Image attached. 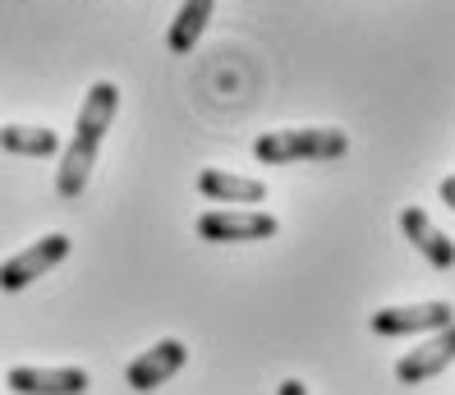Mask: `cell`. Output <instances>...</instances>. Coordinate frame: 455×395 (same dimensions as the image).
<instances>
[{"label": "cell", "mask_w": 455, "mask_h": 395, "mask_svg": "<svg viewBox=\"0 0 455 395\" xmlns=\"http://www.w3.org/2000/svg\"><path fill=\"white\" fill-rule=\"evenodd\" d=\"M451 363H455V322L433 331L427 340H419L410 354H400L395 359V377L405 386H419V382H433L437 373H446Z\"/></svg>", "instance_id": "8992f818"}, {"label": "cell", "mask_w": 455, "mask_h": 395, "mask_svg": "<svg viewBox=\"0 0 455 395\" xmlns=\"http://www.w3.org/2000/svg\"><path fill=\"white\" fill-rule=\"evenodd\" d=\"M120 111V88L116 83H92L84 107H78V124H74V138L69 147H60V170H56V194L60 198H78L88 189V175L97 166V147L106 138V129H111Z\"/></svg>", "instance_id": "6da1fadb"}, {"label": "cell", "mask_w": 455, "mask_h": 395, "mask_svg": "<svg viewBox=\"0 0 455 395\" xmlns=\"http://www.w3.org/2000/svg\"><path fill=\"white\" fill-rule=\"evenodd\" d=\"M5 382L19 395H84L92 377L84 367H10Z\"/></svg>", "instance_id": "ba28073f"}, {"label": "cell", "mask_w": 455, "mask_h": 395, "mask_svg": "<svg viewBox=\"0 0 455 395\" xmlns=\"http://www.w3.org/2000/svg\"><path fill=\"white\" fill-rule=\"evenodd\" d=\"M198 194L212 202H235V207H258L267 198V184L230 170H198Z\"/></svg>", "instance_id": "30bf717a"}, {"label": "cell", "mask_w": 455, "mask_h": 395, "mask_svg": "<svg viewBox=\"0 0 455 395\" xmlns=\"http://www.w3.org/2000/svg\"><path fill=\"white\" fill-rule=\"evenodd\" d=\"M455 322V308L446 299H427V304H400V308H378L368 318V327L378 336H433Z\"/></svg>", "instance_id": "277c9868"}, {"label": "cell", "mask_w": 455, "mask_h": 395, "mask_svg": "<svg viewBox=\"0 0 455 395\" xmlns=\"http://www.w3.org/2000/svg\"><path fill=\"white\" fill-rule=\"evenodd\" d=\"M281 225L272 212H253V207H212L198 217V234L207 244H253L272 240Z\"/></svg>", "instance_id": "3957f363"}, {"label": "cell", "mask_w": 455, "mask_h": 395, "mask_svg": "<svg viewBox=\"0 0 455 395\" xmlns=\"http://www.w3.org/2000/svg\"><path fill=\"white\" fill-rule=\"evenodd\" d=\"M65 257H69V234H42L37 244L14 253L10 262H0V289L14 295V289H23V285H33L37 276H46L51 267H60Z\"/></svg>", "instance_id": "5b68a950"}, {"label": "cell", "mask_w": 455, "mask_h": 395, "mask_svg": "<svg viewBox=\"0 0 455 395\" xmlns=\"http://www.w3.org/2000/svg\"><path fill=\"white\" fill-rule=\"evenodd\" d=\"M184 359H189L184 340H156L148 354H139V359L124 367V382H129L133 391H156L162 382H171V377L180 373Z\"/></svg>", "instance_id": "52a82bcc"}, {"label": "cell", "mask_w": 455, "mask_h": 395, "mask_svg": "<svg viewBox=\"0 0 455 395\" xmlns=\"http://www.w3.org/2000/svg\"><path fill=\"white\" fill-rule=\"evenodd\" d=\"M0 147L10 156H56L60 152V138L51 134V129H33V124H5L0 129Z\"/></svg>", "instance_id": "7c38bea8"}, {"label": "cell", "mask_w": 455, "mask_h": 395, "mask_svg": "<svg viewBox=\"0 0 455 395\" xmlns=\"http://www.w3.org/2000/svg\"><path fill=\"white\" fill-rule=\"evenodd\" d=\"M442 202L455 212V175H446V179H442Z\"/></svg>", "instance_id": "4fadbf2b"}, {"label": "cell", "mask_w": 455, "mask_h": 395, "mask_svg": "<svg viewBox=\"0 0 455 395\" xmlns=\"http://www.w3.org/2000/svg\"><path fill=\"white\" fill-rule=\"evenodd\" d=\"M276 395H308V386L290 377V382H281V391H276Z\"/></svg>", "instance_id": "5bb4252c"}, {"label": "cell", "mask_w": 455, "mask_h": 395, "mask_svg": "<svg viewBox=\"0 0 455 395\" xmlns=\"http://www.w3.org/2000/svg\"><path fill=\"white\" fill-rule=\"evenodd\" d=\"M400 230H405V240L423 253L427 267H437V272H451V267H455V244L446 240L433 221H427V212H419V207H405V212H400Z\"/></svg>", "instance_id": "9c48e42d"}, {"label": "cell", "mask_w": 455, "mask_h": 395, "mask_svg": "<svg viewBox=\"0 0 455 395\" xmlns=\"http://www.w3.org/2000/svg\"><path fill=\"white\" fill-rule=\"evenodd\" d=\"M212 10H217V0H184L180 5L171 33H166V46L175 51V56H184V51L198 46V37L207 33V23H212Z\"/></svg>", "instance_id": "8fae6325"}, {"label": "cell", "mask_w": 455, "mask_h": 395, "mask_svg": "<svg viewBox=\"0 0 455 395\" xmlns=\"http://www.w3.org/2000/svg\"><path fill=\"white\" fill-rule=\"evenodd\" d=\"M350 152V138L340 129H276V134H258L253 156L262 166H290V162H336Z\"/></svg>", "instance_id": "7a4b0ae2"}]
</instances>
